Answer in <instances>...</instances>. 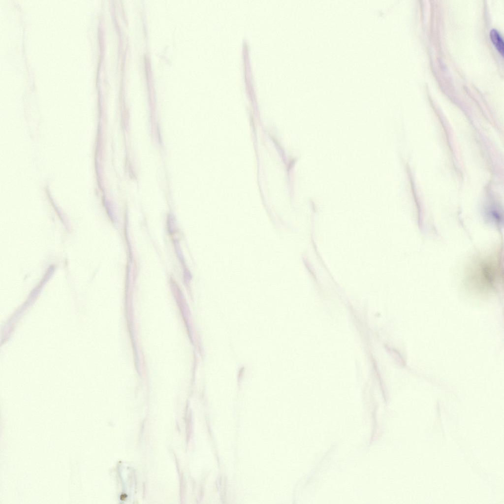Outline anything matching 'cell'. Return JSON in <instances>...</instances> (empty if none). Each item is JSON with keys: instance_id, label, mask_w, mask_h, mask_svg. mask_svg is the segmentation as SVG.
Listing matches in <instances>:
<instances>
[{"instance_id": "6da1fadb", "label": "cell", "mask_w": 504, "mask_h": 504, "mask_svg": "<svg viewBox=\"0 0 504 504\" xmlns=\"http://www.w3.org/2000/svg\"><path fill=\"white\" fill-rule=\"evenodd\" d=\"M469 268L467 281L469 286L480 293L491 292L500 285L502 270L500 257L478 259Z\"/></svg>"}, {"instance_id": "7a4b0ae2", "label": "cell", "mask_w": 504, "mask_h": 504, "mask_svg": "<svg viewBox=\"0 0 504 504\" xmlns=\"http://www.w3.org/2000/svg\"><path fill=\"white\" fill-rule=\"evenodd\" d=\"M490 36L492 42L496 48L501 54L504 56V44L503 38L499 32L496 29H492L490 32Z\"/></svg>"}]
</instances>
